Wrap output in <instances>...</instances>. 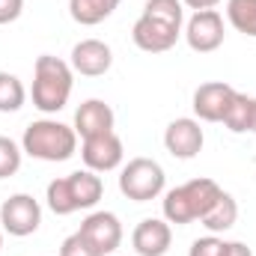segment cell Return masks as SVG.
Returning <instances> with one entry per match:
<instances>
[{
	"label": "cell",
	"instance_id": "6da1fadb",
	"mask_svg": "<svg viewBox=\"0 0 256 256\" xmlns=\"http://www.w3.org/2000/svg\"><path fill=\"white\" fill-rule=\"evenodd\" d=\"M224 194V188L214 182V179H191L173 191H167L164 196V218L167 224H176V226H188L194 220H202L208 214V208L218 202V196Z\"/></svg>",
	"mask_w": 256,
	"mask_h": 256
},
{
	"label": "cell",
	"instance_id": "7a4b0ae2",
	"mask_svg": "<svg viewBox=\"0 0 256 256\" xmlns=\"http://www.w3.org/2000/svg\"><path fill=\"white\" fill-rule=\"evenodd\" d=\"M72 66L60 60V57H51V54H42L36 57L33 63V104L42 110V114H57L68 104V96H72Z\"/></svg>",
	"mask_w": 256,
	"mask_h": 256
},
{
	"label": "cell",
	"instance_id": "3957f363",
	"mask_svg": "<svg viewBox=\"0 0 256 256\" xmlns=\"http://www.w3.org/2000/svg\"><path fill=\"white\" fill-rule=\"evenodd\" d=\"M21 149L30 158L60 164L78 152V131L66 122H57V120H36L24 128Z\"/></svg>",
	"mask_w": 256,
	"mask_h": 256
},
{
	"label": "cell",
	"instance_id": "277c9868",
	"mask_svg": "<svg viewBox=\"0 0 256 256\" xmlns=\"http://www.w3.org/2000/svg\"><path fill=\"white\" fill-rule=\"evenodd\" d=\"M104 194V182L102 176H96L92 170H74L63 179H54L48 182V208L54 214H72V212H80V208H92Z\"/></svg>",
	"mask_w": 256,
	"mask_h": 256
},
{
	"label": "cell",
	"instance_id": "5b68a950",
	"mask_svg": "<svg viewBox=\"0 0 256 256\" xmlns=\"http://www.w3.org/2000/svg\"><path fill=\"white\" fill-rule=\"evenodd\" d=\"M164 167L152 158H131L120 173V191L134 202H149L164 191Z\"/></svg>",
	"mask_w": 256,
	"mask_h": 256
},
{
	"label": "cell",
	"instance_id": "8992f818",
	"mask_svg": "<svg viewBox=\"0 0 256 256\" xmlns=\"http://www.w3.org/2000/svg\"><path fill=\"white\" fill-rule=\"evenodd\" d=\"M0 224H3V232H9L15 238L33 236L39 230V224H42L39 200H33L30 194H12L0 206Z\"/></svg>",
	"mask_w": 256,
	"mask_h": 256
},
{
	"label": "cell",
	"instance_id": "52a82bcc",
	"mask_svg": "<svg viewBox=\"0 0 256 256\" xmlns=\"http://www.w3.org/2000/svg\"><path fill=\"white\" fill-rule=\"evenodd\" d=\"M78 232L86 238V244L98 256L116 254V248L122 244V224H120V218L114 212H92V214H86Z\"/></svg>",
	"mask_w": 256,
	"mask_h": 256
},
{
	"label": "cell",
	"instance_id": "ba28073f",
	"mask_svg": "<svg viewBox=\"0 0 256 256\" xmlns=\"http://www.w3.org/2000/svg\"><path fill=\"white\" fill-rule=\"evenodd\" d=\"M122 140L116 131H108V134H96V137H86L80 143V158L86 164V170L92 173H110L122 164Z\"/></svg>",
	"mask_w": 256,
	"mask_h": 256
},
{
	"label": "cell",
	"instance_id": "9c48e42d",
	"mask_svg": "<svg viewBox=\"0 0 256 256\" xmlns=\"http://www.w3.org/2000/svg\"><path fill=\"white\" fill-rule=\"evenodd\" d=\"M224 18L218 9H202V12H194L188 27H185V39L191 45V51L196 54H212L224 45Z\"/></svg>",
	"mask_w": 256,
	"mask_h": 256
},
{
	"label": "cell",
	"instance_id": "30bf717a",
	"mask_svg": "<svg viewBox=\"0 0 256 256\" xmlns=\"http://www.w3.org/2000/svg\"><path fill=\"white\" fill-rule=\"evenodd\" d=\"M202 143H206V134L200 128V120L191 116H179L173 120L167 131H164V146L173 158H182V161H191L202 152Z\"/></svg>",
	"mask_w": 256,
	"mask_h": 256
},
{
	"label": "cell",
	"instance_id": "8fae6325",
	"mask_svg": "<svg viewBox=\"0 0 256 256\" xmlns=\"http://www.w3.org/2000/svg\"><path fill=\"white\" fill-rule=\"evenodd\" d=\"M179 36H182V30H176V27H170L164 21H155L149 15H140L134 21V27H131L134 45L140 51H146V54H164V51H170L179 42Z\"/></svg>",
	"mask_w": 256,
	"mask_h": 256
},
{
	"label": "cell",
	"instance_id": "7c38bea8",
	"mask_svg": "<svg viewBox=\"0 0 256 256\" xmlns=\"http://www.w3.org/2000/svg\"><path fill=\"white\" fill-rule=\"evenodd\" d=\"M232 96H236V86H230L226 80L200 84L196 92H194V114H196L202 122H224Z\"/></svg>",
	"mask_w": 256,
	"mask_h": 256
},
{
	"label": "cell",
	"instance_id": "4fadbf2b",
	"mask_svg": "<svg viewBox=\"0 0 256 256\" xmlns=\"http://www.w3.org/2000/svg\"><path fill=\"white\" fill-rule=\"evenodd\" d=\"M72 72L86 74V78H102L114 66V51L102 39H84L72 48Z\"/></svg>",
	"mask_w": 256,
	"mask_h": 256
},
{
	"label": "cell",
	"instance_id": "5bb4252c",
	"mask_svg": "<svg viewBox=\"0 0 256 256\" xmlns=\"http://www.w3.org/2000/svg\"><path fill=\"white\" fill-rule=\"evenodd\" d=\"M131 244L137 256H164L173 244V230L161 218H143L131 232Z\"/></svg>",
	"mask_w": 256,
	"mask_h": 256
},
{
	"label": "cell",
	"instance_id": "9a60e30c",
	"mask_svg": "<svg viewBox=\"0 0 256 256\" xmlns=\"http://www.w3.org/2000/svg\"><path fill=\"white\" fill-rule=\"evenodd\" d=\"M114 122H116V116H114V108H110L108 102H102V98H86V102L74 110V126L72 128L78 131L80 140H86V137L114 131Z\"/></svg>",
	"mask_w": 256,
	"mask_h": 256
},
{
	"label": "cell",
	"instance_id": "2e32d148",
	"mask_svg": "<svg viewBox=\"0 0 256 256\" xmlns=\"http://www.w3.org/2000/svg\"><path fill=\"white\" fill-rule=\"evenodd\" d=\"M120 0H68V12L78 24L84 27H96L104 18H110L116 12Z\"/></svg>",
	"mask_w": 256,
	"mask_h": 256
},
{
	"label": "cell",
	"instance_id": "e0dca14e",
	"mask_svg": "<svg viewBox=\"0 0 256 256\" xmlns=\"http://www.w3.org/2000/svg\"><path fill=\"white\" fill-rule=\"evenodd\" d=\"M236 220H238V202L232 200V194L224 191L220 196H218V202L208 208V214H206L200 224L214 236V232H226V230H232Z\"/></svg>",
	"mask_w": 256,
	"mask_h": 256
},
{
	"label": "cell",
	"instance_id": "ac0fdd59",
	"mask_svg": "<svg viewBox=\"0 0 256 256\" xmlns=\"http://www.w3.org/2000/svg\"><path fill=\"white\" fill-rule=\"evenodd\" d=\"M254 108H256V98L244 96L236 90L230 108H226V116H224V126L230 128L232 134H244V131H254Z\"/></svg>",
	"mask_w": 256,
	"mask_h": 256
},
{
	"label": "cell",
	"instance_id": "d6986e66",
	"mask_svg": "<svg viewBox=\"0 0 256 256\" xmlns=\"http://www.w3.org/2000/svg\"><path fill=\"white\" fill-rule=\"evenodd\" d=\"M226 18L238 33L256 39V0H226Z\"/></svg>",
	"mask_w": 256,
	"mask_h": 256
},
{
	"label": "cell",
	"instance_id": "ffe728a7",
	"mask_svg": "<svg viewBox=\"0 0 256 256\" xmlns=\"http://www.w3.org/2000/svg\"><path fill=\"white\" fill-rule=\"evenodd\" d=\"M24 102H27L24 84L12 72H0V114H15L24 108Z\"/></svg>",
	"mask_w": 256,
	"mask_h": 256
},
{
	"label": "cell",
	"instance_id": "44dd1931",
	"mask_svg": "<svg viewBox=\"0 0 256 256\" xmlns=\"http://www.w3.org/2000/svg\"><path fill=\"white\" fill-rule=\"evenodd\" d=\"M143 15H149L155 21H164V24H170L176 30H182V21H185L182 0H146Z\"/></svg>",
	"mask_w": 256,
	"mask_h": 256
},
{
	"label": "cell",
	"instance_id": "7402d4cb",
	"mask_svg": "<svg viewBox=\"0 0 256 256\" xmlns=\"http://www.w3.org/2000/svg\"><path fill=\"white\" fill-rule=\"evenodd\" d=\"M21 155H24V149L12 137L0 134V179H9L21 170Z\"/></svg>",
	"mask_w": 256,
	"mask_h": 256
},
{
	"label": "cell",
	"instance_id": "603a6c76",
	"mask_svg": "<svg viewBox=\"0 0 256 256\" xmlns=\"http://www.w3.org/2000/svg\"><path fill=\"white\" fill-rule=\"evenodd\" d=\"M224 244L226 242H220L218 236H206V238H196L194 242L188 256H224Z\"/></svg>",
	"mask_w": 256,
	"mask_h": 256
},
{
	"label": "cell",
	"instance_id": "cb8c5ba5",
	"mask_svg": "<svg viewBox=\"0 0 256 256\" xmlns=\"http://www.w3.org/2000/svg\"><path fill=\"white\" fill-rule=\"evenodd\" d=\"M60 256H98V254L86 244V238L80 232H72L63 244H60Z\"/></svg>",
	"mask_w": 256,
	"mask_h": 256
},
{
	"label": "cell",
	"instance_id": "d4e9b609",
	"mask_svg": "<svg viewBox=\"0 0 256 256\" xmlns=\"http://www.w3.org/2000/svg\"><path fill=\"white\" fill-rule=\"evenodd\" d=\"M24 12V0H0V24L18 21Z\"/></svg>",
	"mask_w": 256,
	"mask_h": 256
},
{
	"label": "cell",
	"instance_id": "484cf974",
	"mask_svg": "<svg viewBox=\"0 0 256 256\" xmlns=\"http://www.w3.org/2000/svg\"><path fill=\"white\" fill-rule=\"evenodd\" d=\"M224 256H254V254H250V248L244 242H226L224 244Z\"/></svg>",
	"mask_w": 256,
	"mask_h": 256
},
{
	"label": "cell",
	"instance_id": "4316f807",
	"mask_svg": "<svg viewBox=\"0 0 256 256\" xmlns=\"http://www.w3.org/2000/svg\"><path fill=\"white\" fill-rule=\"evenodd\" d=\"M220 0H182V6H188L194 12H202V9H214Z\"/></svg>",
	"mask_w": 256,
	"mask_h": 256
},
{
	"label": "cell",
	"instance_id": "83f0119b",
	"mask_svg": "<svg viewBox=\"0 0 256 256\" xmlns=\"http://www.w3.org/2000/svg\"><path fill=\"white\" fill-rule=\"evenodd\" d=\"M0 254H3V230H0Z\"/></svg>",
	"mask_w": 256,
	"mask_h": 256
},
{
	"label": "cell",
	"instance_id": "f1b7e54d",
	"mask_svg": "<svg viewBox=\"0 0 256 256\" xmlns=\"http://www.w3.org/2000/svg\"><path fill=\"white\" fill-rule=\"evenodd\" d=\"M254 134H256V108H254Z\"/></svg>",
	"mask_w": 256,
	"mask_h": 256
}]
</instances>
